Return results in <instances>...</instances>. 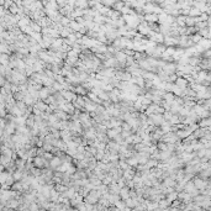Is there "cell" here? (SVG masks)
Returning a JSON list of instances; mask_svg holds the SVG:
<instances>
[{"mask_svg":"<svg viewBox=\"0 0 211 211\" xmlns=\"http://www.w3.org/2000/svg\"><path fill=\"white\" fill-rule=\"evenodd\" d=\"M26 93H27V91L19 90V91H16V93H14L12 95H14V98H15V100H16V101H19V100H24V98H25Z\"/></svg>","mask_w":211,"mask_h":211,"instance_id":"cell-16","label":"cell"},{"mask_svg":"<svg viewBox=\"0 0 211 211\" xmlns=\"http://www.w3.org/2000/svg\"><path fill=\"white\" fill-rule=\"evenodd\" d=\"M104 157H105V151H104V150H99V148H98V153H96L95 158H96L98 161H101Z\"/></svg>","mask_w":211,"mask_h":211,"instance_id":"cell-19","label":"cell"},{"mask_svg":"<svg viewBox=\"0 0 211 211\" xmlns=\"http://www.w3.org/2000/svg\"><path fill=\"white\" fill-rule=\"evenodd\" d=\"M199 14H200V11L196 10V9H194V10L190 11V15H191V16H196V15H199Z\"/></svg>","mask_w":211,"mask_h":211,"instance_id":"cell-22","label":"cell"},{"mask_svg":"<svg viewBox=\"0 0 211 211\" xmlns=\"http://www.w3.org/2000/svg\"><path fill=\"white\" fill-rule=\"evenodd\" d=\"M62 164H63V161H62V158H61L59 156H55V157L49 161V168L55 169V170H57Z\"/></svg>","mask_w":211,"mask_h":211,"instance_id":"cell-3","label":"cell"},{"mask_svg":"<svg viewBox=\"0 0 211 211\" xmlns=\"http://www.w3.org/2000/svg\"><path fill=\"white\" fill-rule=\"evenodd\" d=\"M125 5H126V3L124 2V0H116V3L114 4L112 9H114V10H117V11H120V12H121V10L125 8Z\"/></svg>","mask_w":211,"mask_h":211,"instance_id":"cell-14","label":"cell"},{"mask_svg":"<svg viewBox=\"0 0 211 211\" xmlns=\"http://www.w3.org/2000/svg\"><path fill=\"white\" fill-rule=\"evenodd\" d=\"M169 122H170V125H177V124L179 122V117H178V116H175V115H173L172 117H170Z\"/></svg>","mask_w":211,"mask_h":211,"instance_id":"cell-21","label":"cell"},{"mask_svg":"<svg viewBox=\"0 0 211 211\" xmlns=\"http://www.w3.org/2000/svg\"><path fill=\"white\" fill-rule=\"evenodd\" d=\"M120 197L122 200H126V199H128L130 197V188L126 185V187H124V188H121V190H120Z\"/></svg>","mask_w":211,"mask_h":211,"instance_id":"cell-11","label":"cell"},{"mask_svg":"<svg viewBox=\"0 0 211 211\" xmlns=\"http://www.w3.org/2000/svg\"><path fill=\"white\" fill-rule=\"evenodd\" d=\"M148 117L151 118L152 122H153L156 126H161V125L165 121V118H164L163 114H152V115H150Z\"/></svg>","mask_w":211,"mask_h":211,"instance_id":"cell-1","label":"cell"},{"mask_svg":"<svg viewBox=\"0 0 211 211\" xmlns=\"http://www.w3.org/2000/svg\"><path fill=\"white\" fill-rule=\"evenodd\" d=\"M51 95V90H49V87H42L41 90H39V98L42 100H46L48 96Z\"/></svg>","mask_w":211,"mask_h":211,"instance_id":"cell-8","label":"cell"},{"mask_svg":"<svg viewBox=\"0 0 211 211\" xmlns=\"http://www.w3.org/2000/svg\"><path fill=\"white\" fill-rule=\"evenodd\" d=\"M15 164H16V168L17 169H22V170H25V168H26V159H24V158H16L15 159Z\"/></svg>","mask_w":211,"mask_h":211,"instance_id":"cell-12","label":"cell"},{"mask_svg":"<svg viewBox=\"0 0 211 211\" xmlns=\"http://www.w3.org/2000/svg\"><path fill=\"white\" fill-rule=\"evenodd\" d=\"M144 21H147V22H157L158 21V14H154V12L144 14Z\"/></svg>","mask_w":211,"mask_h":211,"instance_id":"cell-9","label":"cell"},{"mask_svg":"<svg viewBox=\"0 0 211 211\" xmlns=\"http://www.w3.org/2000/svg\"><path fill=\"white\" fill-rule=\"evenodd\" d=\"M52 87H53L57 91H61V90H63V84L62 83H59V82H55L53 83V85H52Z\"/></svg>","mask_w":211,"mask_h":211,"instance_id":"cell-20","label":"cell"},{"mask_svg":"<svg viewBox=\"0 0 211 211\" xmlns=\"http://www.w3.org/2000/svg\"><path fill=\"white\" fill-rule=\"evenodd\" d=\"M101 3H102V5L108 6V8H112L114 4L116 3V0H101Z\"/></svg>","mask_w":211,"mask_h":211,"instance_id":"cell-18","label":"cell"},{"mask_svg":"<svg viewBox=\"0 0 211 211\" xmlns=\"http://www.w3.org/2000/svg\"><path fill=\"white\" fill-rule=\"evenodd\" d=\"M120 190H121V188H120V185L117 184V181H114V183H111L110 185H109V193H110V194H117V195H120Z\"/></svg>","mask_w":211,"mask_h":211,"instance_id":"cell-6","label":"cell"},{"mask_svg":"<svg viewBox=\"0 0 211 211\" xmlns=\"http://www.w3.org/2000/svg\"><path fill=\"white\" fill-rule=\"evenodd\" d=\"M175 84L179 87V88H181V89H184L185 88V85H187V80L185 79H181V78H178L177 80H175Z\"/></svg>","mask_w":211,"mask_h":211,"instance_id":"cell-17","label":"cell"},{"mask_svg":"<svg viewBox=\"0 0 211 211\" xmlns=\"http://www.w3.org/2000/svg\"><path fill=\"white\" fill-rule=\"evenodd\" d=\"M162 184H163L164 187H174L175 185V181H174L173 177H167V178H164V181Z\"/></svg>","mask_w":211,"mask_h":211,"instance_id":"cell-15","label":"cell"},{"mask_svg":"<svg viewBox=\"0 0 211 211\" xmlns=\"http://www.w3.org/2000/svg\"><path fill=\"white\" fill-rule=\"evenodd\" d=\"M118 62L120 63H125L126 64V59H127V55L125 53V51L122 49V51H118V52H116L115 53V56H114Z\"/></svg>","mask_w":211,"mask_h":211,"instance_id":"cell-5","label":"cell"},{"mask_svg":"<svg viewBox=\"0 0 211 211\" xmlns=\"http://www.w3.org/2000/svg\"><path fill=\"white\" fill-rule=\"evenodd\" d=\"M122 132V127L120 126V127H112V128H108V136H109V138L110 140H114L117 135H120Z\"/></svg>","mask_w":211,"mask_h":211,"instance_id":"cell-4","label":"cell"},{"mask_svg":"<svg viewBox=\"0 0 211 211\" xmlns=\"http://www.w3.org/2000/svg\"><path fill=\"white\" fill-rule=\"evenodd\" d=\"M164 72H167L168 74H173L174 73V71L177 69V67H175V64H173V63H165L164 65H163V68H162Z\"/></svg>","mask_w":211,"mask_h":211,"instance_id":"cell-10","label":"cell"},{"mask_svg":"<svg viewBox=\"0 0 211 211\" xmlns=\"http://www.w3.org/2000/svg\"><path fill=\"white\" fill-rule=\"evenodd\" d=\"M196 187H199V188H204L205 187V183H203L201 180H196Z\"/></svg>","mask_w":211,"mask_h":211,"instance_id":"cell-23","label":"cell"},{"mask_svg":"<svg viewBox=\"0 0 211 211\" xmlns=\"http://www.w3.org/2000/svg\"><path fill=\"white\" fill-rule=\"evenodd\" d=\"M74 8H78V9H83V10H87V9L89 8V0H75Z\"/></svg>","mask_w":211,"mask_h":211,"instance_id":"cell-7","label":"cell"},{"mask_svg":"<svg viewBox=\"0 0 211 211\" xmlns=\"http://www.w3.org/2000/svg\"><path fill=\"white\" fill-rule=\"evenodd\" d=\"M59 109L64 110L65 112H68L69 115L74 114V111H75V106H74V104H73V102H71V101H65L64 104H61V105H59Z\"/></svg>","mask_w":211,"mask_h":211,"instance_id":"cell-2","label":"cell"},{"mask_svg":"<svg viewBox=\"0 0 211 211\" xmlns=\"http://www.w3.org/2000/svg\"><path fill=\"white\" fill-rule=\"evenodd\" d=\"M10 58H11V55H8V53H2V55H0V62H2L3 65H9Z\"/></svg>","mask_w":211,"mask_h":211,"instance_id":"cell-13","label":"cell"}]
</instances>
